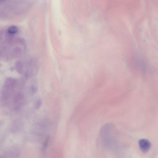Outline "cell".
Returning <instances> with one entry per match:
<instances>
[{"label": "cell", "mask_w": 158, "mask_h": 158, "mask_svg": "<svg viewBox=\"0 0 158 158\" xmlns=\"http://www.w3.org/2000/svg\"><path fill=\"white\" fill-rule=\"evenodd\" d=\"M23 94L21 92H18L14 95L13 102L15 104H18L23 100Z\"/></svg>", "instance_id": "cell-5"}, {"label": "cell", "mask_w": 158, "mask_h": 158, "mask_svg": "<svg viewBox=\"0 0 158 158\" xmlns=\"http://www.w3.org/2000/svg\"><path fill=\"white\" fill-rule=\"evenodd\" d=\"M25 44L23 40L19 38H14L6 31L1 38V55L6 59L18 57L23 52Z\"/></svg>", "instance_id": "cell-1"}, {"label": "cell", "mask_w": 158, "mask_h": 158, "mask_svg": "<svg viewBox=\"0 0 158 158\" xmlns=\"http://www.w3.org/2000/svg\"><path fill=\"white\" fill-rule=\"evenodd\" d=\"M18 28L16 27L11 26L8 28L6 31L10 35H14L18 32Z\"/></svg>", "instance_id": "cell-6"}, {"label": "cell", "mask_w": 158, "mask_h": 158, "mask_svg": "<svg viewBox=\"0 0 158 158\" xmlns=\"http://www.w3.org/2000/svg\"><path fill=\"white\" fill-rule=\"evenodd\" d=\"M139 145L141 151L144 153L147 152L151 147V143L148 139H140L139 141Z\"/></svg>", "instance_id": "cell-3"}, {"label": "cell", "mask_w": 158, "mask_h": 158, "mask_svg": "<svg viewBox=\"0 0 158 158\" xmlns=\"http://www.w3.org/2000/svg\"><path fill=\"white\" fill-rule=\"evenodd\" d=\"M31 91L32 94L36 93L38 90V87L35 85H32L30 87Z\"/></svg>", "instance_id": "cell-8"}, {"label": "cell", "mask_w": 158, "mask_h": 158, "mask_svg": "<svg viewBox=\"0 0 158 158\" xmlns=\"http://www.w3.org/2000/svg\"><path fill=\"white\" fill-rule=\"evenodd\" d=\"M17 83V81L15 79L12 77H8L5 79L3 87L12 90L16 86Z\"/></svg>", "instance_id": "cell-4"}, {"label": "cell", "mask_w": 158, "mask_h": 158, "mask_svg": "<svg viewBox=\"0 0 158 158\" xmlns=\"http://www.w3.org/2000/svg\"><path fill=\"white\" fill-rule=\"evenodd\" d=\"M117 130L114 126L108 123L104 125L101 128L100 135L103 145L108 149L116 146L117 143Z\"/></svg>", "instance_id": "cell-2"}, {"label": "cell", "mask_w": 158, "mask_h": 158, "mask_svg": "<svg viewBox=\"0 0 158 158\" xmlns=\"http://www.w3.org/2000/svg\"><path fill=\"white\" fill-rule=\"evenodd\" d=\"M42 104V100L40 99H38L35 102V109H39L41 107Z\"/></svg>", "instance_id": "cell-7"}]
</instances>
